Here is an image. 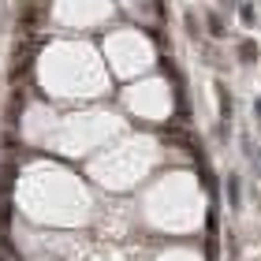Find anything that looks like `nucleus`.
<instances>
[{"label":"nucleus","mask_w":261,"mask_h":261,"mask_svg":"<svg viewBox=\"0 0 261 261\" xmlns=\"http://www.w3.org/2000/svg\"><path fill=\"white\" fill-rule=\"evenodd\" d=\"M239 198H243V190H239V176H227V202H231V209H239Z\"/></svg>","instance_id":"1"},{"label":"nucleus","mask_w":261,"mask_h":261,"mask_svg":"<svg viewBox=\"0 0 261 261\" xmlns=\"http://www.w3.org/2000/svg\"><path fill=\"white\" fill-rule=\"evenodd\" d=\"M239 56H243V64H254V56H258V45H254V41H243V45H239Z\"/></svg>","instance_id":"2"},{"label":"nucleus","mask_w":261,"mask_h":261,"mask_svg":"<svg viewBox=\"0 0 261 261\" xmlns=\"http://www.w3.org/2000/svg\"><path fill=\"white\" fill-rule=\"evenodd\" d=\"M239 15H243V23H254V8H250V4H243V8H239Z\"/></svg>","instance_id":"3"},{"label":"nucleus","mask_w":261,"mask_h":261,"mask_svg":"<svg viewBox=\"0 0 261 261\" xmlns=\"http://www.w3.org/2000/svg\"><path fill=\"white\" fill-rule=\"evenodd\" d=\"M254 116H258V119H261V101H254Z\"/></svg>","instance_id":"4"}]
</instances>
